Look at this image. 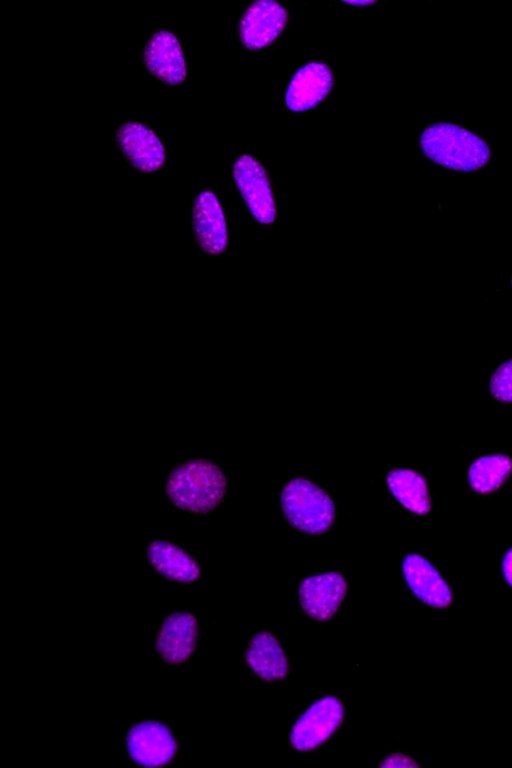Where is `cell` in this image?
I'll return each instance as SVG.
<instances>
[{
	"label": "cell",
	"instance_id": "obj_1",
	"mask_svg": "<svg viewBox=\"0 0 512 768\" xmlns=\"http://www.w3.org/2000/svg\"><path fill=\"white\" fill-rule=\"evenodd\" d=\"M227 491V478L215 463L193 458L171 469L165 483L168 500L176 508L192 514H207L217 508Z\"/></svg>",
	"mask_w": 512,
	"mask_h": 768
},
{
	"label": "cell",
	"instance_id": "obj_2",
	"mask_svg": "<svg viewBox=\"0 0 512 768\" xmlns=\"http://www.w3.org/2000/svg\"><path fill=\"white\" fill-rule=\"evenodd\" d=\"M420 146L433 162L449 169L475 171L489 160L487 144L474 133L451 123H436L421 134Z\"/></svg>",
	"mask_w": 512,
	"mask_h": 768
},
{
	"label": "cell",
	"instance_id": "obj_3",
	"mask_svg": "<svg viewBox=\"0 0 512 768\" xmlns=\"http://www.w3.org/2000/svg\"><path fill=\"white\" fill-rule=\"evenodd\" d=\"M280 501L290 525L303 533L323 534L335 520L334 501L307 478L296 477L288 481L281 491Z\"/></svg>",
	"mask_w": 512,
	"mask_h": 768
},
{
	"label": "cell",
	"instance_id": "obj_4",
	"mask_svg": "<svg viewBox=\"0 0 512 768\" xmlns=\"http://www.w3.org/2000/svg\"><path fill=\"white\" fill-rule=\"evenodd\" d=\"M344 718L342 702L334 696H325L311 704L295 722L290 741L299 751H310L323 744Z\"/></svg>",
	"mask_w": 512,
	"mask_h": 768
},
{
	"label": "cell",
	"instance_id": "obj_5",
	"mask_svg": "<svg viewBox=\"0 0 512 768\" xmlns=\"http://www.w3.org/2000/svg\"><path fill=\"white\" fill-rule=\"evenodd\" d=\"M236 186L252 216L262 224L276 218V205L263 166L250 155L239 156L232 167Z\"/></svg>",
	"mask_w": 512,
	"mask_h": 768
},
{
	"label": "cell",
	"instance_id": "obj_6",
	"mask_svg": "<svg viewBox=\"0 0 512 768\" xmlns=\"http://www.w3.org/2000/svg\"><path fill=\"white\" fill-rule=\"evenodd\" d=\"M288 20L286 8L274 0H258L245 9L239 24L242 44L249 49L270 45L285 28Z\"/></svg>",
	"mask_w": 512,
	"mask_h": 768
},
{
	"label": "cell",
	"instance_id": "obj_7",
	"mask_svg": "<svg viewBox=\"0 0 512 768\" xmlns=\"http://www.w3.org/2000/svg\"><path fill=\"white\" fill-rule=\"evenodd\" d=\"M130 757L144 767H159L173 758L177 745L171 731L162 723L143 721L127 734Z\"/></svg>",
	"mask_w": 512,
	"mask_h": 768
},
{
	"label": "cell",
	"instance_id": "obj_8",
	"mask_svg": "<svg viewBox=\"0 0 512 768\" xmlns=\"http://www.w3.org/2000/svg\"><path fill=\"white\" fill-rule=\"evenodd\" d=\"M116 138L122 154L137 170L150 173L164 165V146L158 136L144 124L125 122L119 126Z\"/></svg>",
	"mask_w": 512,
	"mask_h": 768
},
{
	"label": "cell",
	"instance_id": "obj_9",
	"mask_svg": "<svg viewBox=\"0 0 512 768\" xmlns=\"http://www.w3.org/2000/svg\"><path fill=\"white\" fill-rule=\"evenodd\" d=\"M347 592L346 579L337 572H327L305 578L299 587L300 604L307 615L329 620L337 611Z\"/></svg>",
	"mask_w": 512,
	"mask_h": 768
},
{
	"label": "cell",
	"instance_id": "obj_10",
	"mask_svg": "<svg viewBox=\"0 0 512 768\" xmlns=\"http://www.w3.org/2000/svg\"><path fill=\"white\" fill-rule=\"evenodd\" d=\"M146 69L168 85L181 84L187 74L184 54L178 38L170 31L160 30L148 40L143 51Z\"/></svg>",
	"mask_w": 512,
	"mask_h": 768
},
{
	"label": "cell",
	"instance_id": "obj_11",
	"mask_svg": "<svg viewBox=\"0 0 512 768\" xmlns=\"http://www.w3.org/2000/svg\"><path fill=\"white\" fill-rule=\"evenodd\" d=\"M192 226L196 241L203 251L215 255L226 250V220L214 192L205 190L196 196L192 207Z\"/></svg>",
	"mask_w": 512,
	"mask_h": 768
},
{
	"label": "cell",
	"instance_id": "obj_12",
	"mask_svg": "<svg viewBox=\"0 0 512 768\" xmlns=\"http://www.w3.org/2000/svg\"><path fill=\"white\" fill-rule=\"evenodd\" d=\"M332 86L333 74L326 64L307 63L292 76L285 94L286 105L295 112L311 109L327 97Z\"/></svg>",
	"mask_w": 512,
	"mask_h": 768
},
{
	"label": "cell",
	"instance_id": "obj_13",
	"mask_svg": "<svg viewBox=\"0 0 512 768\" xmlns=\"http://www.w3.org/2000/svg\"><path fill=\"white\" fill-rule=\"evenodd\" d=\"M402 571L409 588L422 602L437 609L449 606L451 590L427 559L419 554H408L403 560Z\"/></svg>",
	"mask_w": 512,
	"mask_h": 768
},
{
	"label": "cell",
	"instance_id": "obj_14",
	"mask_svg": "<svg viewBox=\"0 0 512 768\" xmlns=\"http://www.w3.org/2000/svg\"><path fill=\"white\" fill-rule=\"evenodd\" d=\"M198 624L190 613H173L163 622L156 640L158 654L167 662L179 664L193 653Z\"/></svg>",
	"mask_w": 512,
	"mask_h": 768
},
{
	"label": "cell",
	"instance_id": "obj_15",
	"mask_svg": "<svg viewBox=\"0 0 512 768\" xmlns=\"http://www.w3.org/2000/svg\"><path fill=\"white\" fill-rule=\"evenodd\" d=\"M246 662L266 681L283 679L289 670L283 647L277 638L267 631L258 632L251 638L246 651Z\"/></svg>",
	"mask_w": 512,
	"mask_h": 768
},
{
	"label": "cell",
	"instance_id": "obj_16",
	"mask_svg": "<svg viewBox=\"0 0 512 768\" xmlns=\"http://www.w3.org/2000/svg\"><path fill=\"white\" fill-rule=\"evenodd\" d=\"M148 562L164 577L178 582H192L200 576L197 562L177 545L164 541L151 542L146 551Z\"/></svg>",
	"mask_w": 512,
	"mask_h": 768
},
{
	"label": "cell",
	"instance_id": "obj_17",
	"mask_svg": "<svg viewBox=\"0 0 512 768\" xmlns=\"http://www.w3.org/2000/svg\"><path fill=\"white\" fill-rule=\"evenodd\" d=\"M386 483L393 496L411 512L424 515L430 511L427 482L420 473L394 469L387 474Z\"/></svg>",
	"mask_w": 512,
	"mask_h": 768
},
{
	"label": "cell",
	"instance_id": "obj_18",
	"mask_svg": "<svg viewBox=\"0 0 512 768\" xmlns=\"http://www.w3.org/2000/svg\"><path fill=\"white\" fill-rule=\"evenodd\" d=\"M512 471V459L504 454L484 455L469 466L467 479L470 487L479 494L497 490Z\"/></svg>",
	"mask_w": 512,
	"mask_h": 768
},
{
	"label": "cell",
	"instance_id": "obj_19",
	"mask_svg": "<svg viewBox=\"0 0 512 768\" xmlns=\"http://www.w3.org/2000/svg\"><path fill=\"white\" fill-rule=\"evenodd\" d=\"M492 396L501 402H512V359L499 365L490 382Z\"/></svg>",
	"mask_w": 512,
	"mask_h": 768
},
{
	"label": "cell",
	"instance_id": "obj_20",
	"mask_svg": "<svg viewBox=\"0 0 512 768\" xmlns=\"http://www.w3.org/2000/svg\"><path fill=\"white\" fill-rule=\"evenodd\" d=\"M381 767H415L418 763L402 753H391L380 763Z\"/></svg>",
	"mask_w": 512,
	"mask_h": 768
},
{
	"label": "cell",
	"instance_id": "obj_21",
	"mask_svg": "<svg viewBox=\"0 0 512 768\" xmlns=\"http://www.w3.org/2000/svg\"><path fill=\"white\" fill-rule=\"evenodd\" d=\"M502 572L505 580L512 587V547L507 550L503 557Z\"/></svg>",
	"mask_w": 512,
	"mask_h": 768
},
{
	"label": "cell",
	"instance_id": "obj_22",
	"mask_svg": "<svg viewBox=\"0 0 512 768\" xmlns=\"http://www.w3.org/2000/svg\"><path fill=\"white\" fill-rule=\"evenodd\" d=\"M346 3L347 4H351V5H355V6H359V5H370V4H373L374 2L373 1H364V0H362V1H348Z\"/></svg>",
	"mask_w": 512,
	"mask_h": 768
},
{
	"label": "cell",
	"instance_id": "obj_23",
	"mask_svg": "<svg viewBox=\"0 0 512 768\" xmlns=\"http://www.w3.org/2000/svg\"><path fill=\"white\" fill-rule=\"evenodd\" d=\"M511 285H512V280H511Z\"/></svg>",
	"mask_w": 512,
	"mask_h": 768
}]
</instances>
